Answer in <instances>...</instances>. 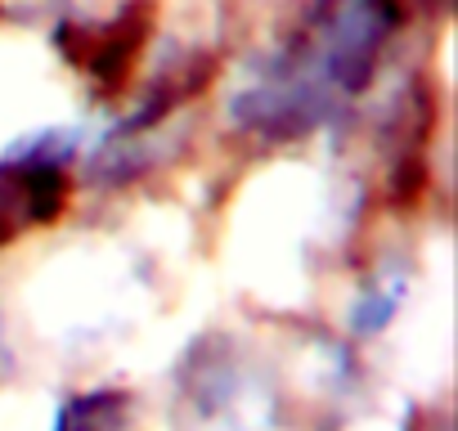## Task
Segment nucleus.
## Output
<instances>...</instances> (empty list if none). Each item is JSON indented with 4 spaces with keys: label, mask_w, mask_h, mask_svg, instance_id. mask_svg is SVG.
<instances>
[{
    "label": "nucleus",
    "mask_w": 458,
    "mask_h": 431,
    "mask_svg": "<svg viewBox=\"0 0 458 431\" xmlns=\"http://www.w3.org/2000/svg\"><path fill=\"white\" fill-rule=\"evenodd\" d=\"M59 202H64L59 162L32 148L23 162L0 171V239H10L32 221H50Z\"/></svg>",
    "instance_id": "f257e3e1"
},
{
    "label": "nucleus",
    "mask_w": 458,
    "mask_h": 431,
    "mask_svg": "<svg viewBox=\"0 0 458 431\" xmlns=\"http://www.w3.org/2000/svg\"><path fill=\"white\" fill-rule=\"evenodd\" d=\"M126 427H131V404L122 391L72 395L55 413V431H126Z\"/></svg>",
    "instance_id": "f03ea898"
}]
</instances>
